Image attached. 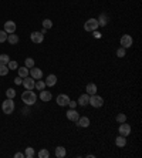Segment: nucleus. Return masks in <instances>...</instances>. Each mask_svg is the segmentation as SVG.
I'll return each mask as SVG.
<instances>
[{"label": "nucleus", "mask_w": 142, "mask_h": 158, "mask_svg": "<svg viewBox=\"0 0 142 158\" xmlns=\"http://www.w3.org/2000/svg\"><path fill=\"white\" fill-rule=\"evenodd\" d=\"M68 106H70V108H75V107H77V101H71V100H70Z\"/></svg>", "instance_id": "obj_35"}, {"label": "nucleus", "mask_w": 142, "mask_h": 158, "mask_svg": "<svg viewBox=\"0 0 142 158\" xmlns=\"http://www.w3.org/2000/svg\"><path fill=\"white\" fill-rule=\"evenodd\" d=\"M98 27H100V24H98V20L97 19H88L85 23H84V30L85 31H94V30H97Z\"/></svg>", "instance_id": "obj_3"}, {"label": "nucleus", "mask_w": 142, "mask_h": 158, "mask_svg": "<svg viewBox=\"0 0 142 158\" xmlns=\"http://www.w3.org/2000/svg\"><path fill=\"white\" fill-rule=\"evenodd\" d=\"M65 114H67V118L68 120H70V121H77V120H78L80 118V114H78V111L75 110V108H70V110L67 111V113H65Z\"/></svg>", "instance_id": "obj_12"}, {"label": "nucleus", "mask_w": 142, "mask_h": 158, "mask_svg": "<svg viewBox=\"0 0 142 158\" xmlns=\"http://www.w3.org/2000/svg\"><path fill=\"white\" fill-rule=\"evenodd\" d=\"M118 131H120V135L128 137L129 134H131V125L127 124V121H125V123H121V125H120V128H118Z\"/></svg>", "instance_id": "obj_8"}, {"label": "nucleus", "mask_w": 142, "mask_h": 158, "mask_svg": "<svg viewBox=\"0 0 142 158\" xmlns=\"http://www.w3.org/2000/svg\"><path fill=\"white\" fill-rule=\"evenodd\" d=\"M90 104L94 108H100L104 106V98L100 97L98 94H93V96H90Z\"/></svg>", "instance_id": "obj_4"}, {"label": "nucleus", "mask_w": 142, "mask_h": 158, "mask_svg": "<svg viewBox=\"0 0 142 158\" xmlns=\"http://www.w3.org/2000/svg\"><path fill=\"white\" fill-rule=\"evenodd\" d=\"M7 67H9V70H17V69H19V64H17V61L11 60V61L7 63Z\"/></svg>", "instance_id": "obj_26"}, {"label": "nucleus", "mask_w": 142, "mask_h": 158, "mask_svg": "<svg viewBox=\"0 0 142 158\" xmlns=\"http://www.w3.org/2000/svg\"><path fill=\"white\" fill-rule=\"evenodd\" d=\"M116 121L120 123V124H121V123H125V121H127V115L122 114V113H121V114H118V115H116Z\"/></svg>", "instance_id": "obj_34"}, {"label": "nucleus", "mask_w": 142, "mask_h": 158, "mask_svg": "<svg viewBox=\"0 0 142 158\" xmlns=\"http://www.w3.org/2000/svg\"><path fill=\"white\" fill-rule=\"evenodd\" d=\"M53 27V22L50 20V19H44L43 20V29H45V30H49V29H51Z\"/></svg>", "instance_id": "obj_24"}, {"label": "nucleus", "mask_w": 142, "mask_h": 158, "mask_svg": "<svg viewBox=\"0 0 142 158\" xmlns=\"http://www.w3.org/2000/svg\"><path fill=\"white\" fill-rule=\"evenodd\" d=\"M16 29H17V27H16V23L13 22V20H7V22L4 23V31H6L7 34L14 33Z\"/></svg>", "instance_id": "obj_11"}, {"label": "nucleus", "mask_w": 142, "mask_h": 158, "mask_svg": "<svg viewBox=\"0 0 142 158\" xmlns=\"http://www.w3.org/2000/svg\"><path fill=\"white\" fill-rule=\"evenodd\" d=\"M75 123H77V125L81 127V128H87V127L90 125V118L85 117V115H82V117H80Z\"/></svg>", "instance_id": "obj_13"}, {"label": "nucleus", "mask_w": 142, "mask_h": 158, "mask_svg": "<svg viewBox=\"0 0 142 158\" xmlns=\"http://www.w3.org/2000/svg\"><path fill=\"white\" fill-rule=\"evenodd\" d=\"M22 84L24 85V88H26V90H33L34 85H36V81H34V78H33V77H30V76H27V77L23 78Z\"/></svg>", "instance_id": "obj_7"}, {"label": "nucleus", "mask_w": 142, "mask_h": 158, "mask_svg": "<svg viewBox=\"0 0 142 158\" xmlns=\"http://www.w3.org/2000/svg\"><path fill=\"white\" fill-rule=\"evenodd\" d=\"M51 98H53V94L50 91H45V90H41L40 91V100L43 103H47V101H50Z\"/></svg>", "instance_id": "obj_15"}, {"label": "nucleus", "mask_w": 142, "mask_h": 158, "mask_svg": "<svg viewBox=\"0 0 142 158\" xmlns=\"http://www.w3.org/2000/svg\"><path fill=\"white\" fill-rule=\"evenodd\" d=\"M17 71H19V77H22V78H24V77H27V76H29V69H27L26 66L17 69Z\"/></svg>", "instance_id": "obj_22"}, {"label": "nucleus", "mask_w": 142, "mask_h": 158, "mask_svg": "<svg viewBox=\"0 0 142 158\" xmlns=\"http://www.w3.org/2000/svg\"><path fill=\"white\" fill-rule=\"evenodd\" d=\"M14 157L16 158H23V157H24V154H23V152H16Z\"/></svg>", "instance_id": "obj_38"}, {"label": "nucleus", "mask_w": 142, "mask_h": 158, "mask_svg": "<svg viewBox=\"0 0 142 158\" xmlns=\"http://www.w3.org/2000/svg\"><path fill=\"white\" fill-rule=\"evenodd\" d=\"M24 157L26 158H33L34 157V150L31 147H27L26 148V152H24Z\"/></svg>", "instance_id": "obj_27"}, {"label": "nucleus", "mask_w": 142, "mask_h": 158, "mask_svg": "<svg viewBox=\"0 0 142 158\" xmlns=\"http://www.w3.org/2000/svg\"><path fill=\"white\" fill-rule=\"evenodd\" d=\"M97 20H98V24H100V26L105 27L107 24H108V22H109V17L105 15V13H101V15H100V17H98Z\"/></svg>", "instance_id": "obj_17"}, {"label": "nucleus", "mask_w": 142, "mask_h": 158, "mask_svg": "<svg viewBox=\"0 0 142 158\" xmlns=\"http://www.w3.org/2000/svg\"><path fill=\"white\" fill-rule=\"evenodd\" d=\"M29 76L33 77L34 80H41L43 78V71H41V69H37V67H31V69H29Z\"/></svg>", "instance_id": "obj_6"}, {"label": "nucleus", "mask_w": 142, "mask_h": 158, "mask_svg": "<svg viewBox=\"0 0 142 158\" xmlns=\"http://www.w3.org/2000/svg\"><path fill=\"white\" fill-rule=\"evenodd\" d=\"M115 145L116 147H120V148H124L125 145H127V137H124V135L116 137L115 138Z\"/></svg>", "instance_id": "obj_18"}, {"label": "nucleus", "mask_w": 142, "mask_h": 158, "mask_svg": "<svg viewBox=\"0 0 142 158\" xmlns=\"http://www.w3.org/2000/svg\"><path fill=\"white\" fill-rule=\"evenodd\" d=\"M45 85L47 87H54V85L57 84V76L56 74H50V76H47V78H45Z\"/></svg>", "instance_id": "obj_14"}, {"label": "nucleus", "mask_w": 142, "mask_h": 158, "mask_svg": "<svg viewBox=\"0 0 142 158\" xmlns=\"http://www.w3.org/2000/svg\"><path fill=\"white\" fill-rule=\"evenodd\" d=\"M38 157H40V158H49V157H50L49 150H45V148H41L40 152H38Z\"/></svg>", "instance_id": "obj_28"}, {"label": "nucleus", "mask_w": 142, "mask_h": 158, "mask_svg": "<svg viewBox=\"0 0 142 158\" xmlns=\"http://www.w3.org/2000/svg\"><path fill=\"white\" fill-rule=\"evenodd\" d=\"M65 155H67V151H65V148L64 147H57L56 148V157L57 158H64L65 157Z\"/></svg>", "instance_id": "obj_20"}, {"label": "nucleus", "mask_w": 142, "mask_h": 158, "mask_svg": "<svg viewBox=\"0 0 142 158\" xmlns=\"http://www.w3.org/2000/svg\"><path fill=\"white\" fill-rule=\"evenodd\" d=\"M93 33H94V37H95V39H101V33H98L97 30H94Z\"/></svg>", "instance_id": "obj_37"}, {"label": "nucleus", "mask_w": 142, "mask_h": 158, "mask_svg": "<svg viewBox=\"0 0 142 158\" xmlns=\"http://www.w3.org/2000/svg\"><path fill=\"white\" fill-rule=\"evenodd\" d=\"M22 100L26 106H33V104L37 101V96H36V93H34L33 90H26V91L22 94Z\"/></svg>", "instance_id": "obj_1"}, {"label": "nucleus", "mask_w": 142, "mask_h": 158, "mask_svg": "<svg viewBox=\"0 0 142 158\" xmlns=\"http://www.w3.org/2000/svg\"><path fill=\"white\" fill-rule=\"evenodd\" d=\"M7 73H9V67H7V64H0V76L3 77V76H6Z\"/></svg>", "instance_id": "obj_25"}, {"label": "nucleus", "mask_w": 142, "mask_h": 158, "mask_svg": "<svg viewBox=\"0 0 142 158\" xmlns=\"http://www.w3.org/2000/svg\"><path fill=\"white\" fill-rule=\"evenodd\" d=\"M87 90V94H90V96H93V94H97V85L94 84V83H88L85 87Z\"/></svg>", "instance_id": "obj_19"}, {"label": "nucleus", "mask_w": 142, "mask_h": 158, "mask_svg": "<svg viewBox=\"0 0 142 158\" xmlns=\"http://www.w3.org/2000/svg\"><path fill=\"white\" fill-rule=\"evenodd\" d=\"M7 41V33L4 30H0V43H4Z\"/></svg>", "instance_id": "obj_32"}, {"label": "nucleus", "mask_w": 142, "mask_h": 158, "mask_svg": "<svg viewBox=\"0 0 142 158\" xmlns=\"http://www.w3.org/2000/svg\"><path fill=\"white\" fill-rule=\"evenodd\" d=\"M125 54H127V52H125V48L124 47H120L118 50H116V57L122 59V57H125Z\"/></svg>", "instance_id": "obj_31"}, {"label": "nucleus", "mask_w": 142, "mask_h": 158, "mask_svg": "<svg viewBox=\"0 0 142 158\" xmlns=\"http://www.w3.org/2000/svg\"><path fill=\"white\" fill-rule=\"evenodd\" d=\"M2 110H3L4 114L10 115L13 111H14V101H13V98H7L4 100L3 104H2Z\"/></svg>", "instance_id": "obj_2"}, {"label": "nucleus", "mask_w": 142, "mask_h": 158, "mask_svg": "<svg viewBox=\"0 0 142 158\" xmlns=\"http://www.w3.org/2000/svg\"><path fill=\"white\" fill-rule=\"evenodd\" d=\"M6 96H7V98H14L16 91L13 90V88H9V90H6Z\"/></svg>", "instance_id": "obj_33"}, {"label": "nucleus", "mask_w": 142, "mask_h": 158, "mask_svg": "<svg viewBox=\"0 0 142 158\" xmlns=\"http://www.w3.org/2000/svg\"><path fill=\"white\" fill-rule=\"evenodd\" d=\"M7 41L10 44H17L19 43V36H17V34H7Z\"/></svg>", "instance_id": "obj_21"}, {"label": "nucleus", "mask_w": 142, "mask_h": 158, "mask_svg": "<svg viewBox=\"0 0 142 158\" xmlns=\"http://www.w3.org/2000/svg\"><path fill=\"white\" fill-rule=\"evenodd\" d=\"M121 47L124 48H128V47H131L132 43H134V39H132V36H129V34H124L122 37H121Z\"/></svg>", "instance_id": "obj_5"}, {"label": "nucleus", "mask_w": 142, "mask_h": 158, "mask_svg": "<svg viewBox=\"0 0 142 158\" xmlns=\"http://www.w3.org/2000/svg\"><path fill=\"white\" fill-rule=\"evenodd\" d=\"M9 61H10V59L7 54H0V64H7Z\"/></svg>", "instance_id": "obj_30"}, {"label": "nucleus", "mask_w": 142, "mask_h": 158, "mask_svg": "<svg viewBox=\"0 0 142 158\" xmlns=\"http://www.w3.org/2000/svg\"><path fill=\"white\" fill-rule=\"evenodd\" d=\"M56 101L60 107H65V106H68V103H70V97H68L67 94H58Z\"/></svg>", "instance_id": "obj_9"}, {"label": "nucleus", "mask_w": 142, "mask_h": 158, "mask_svg": "<svg viewBox=\"0 0 142 158\" xmlns=\"http://www.w3.org/2000/svg\"><path fill=\"white\" fill-rule=\"evenodd\" d=\"M47 87V85H45V83L43 80H37L36 81V85H34V88H37L38 91H41V90H44V88Z\"/></svg>", "instance_id": "obj_23"}, {"label": "nucleus", "mask_w": 142, "mask_h": 158, "mask_svg": "<svg viewBox=\"0 0 142 158\" xmlns=\"http://www.w3.org/2000/svg\"><path fill=\"white\" fill-rule=\"evenodd\" d=\"M22 81H23V78H22V77H16V78H14V83H16L17 85L22 84Z\"/></svg>", "instance_id": "obj_36"}, {"label": "nucleus", "mask_w": 142, "mask_h": 158, "mask_svg": "<svg viewBox=\"0 0 142 158\" xmlns=\"http://www.w3.org/2000/svg\"><path fill=\"white\" fill-rule=\"evenodd\" d=\"M30 39L33 43L40 44V43H43V40H44V34H41V31H33V33L30 34Z\"/></svg>", "instance_id": "obj_10"}, {"label": "nucleus", "mask_w": 142, "mask_h": 158, "mask_svg": "<svg viewBox=\"0 0 142 158\" xmlns=\"http://www.w3.org/2000/svg\"><path fill=\"white\" fill-rule=\"evenodd\" d=\"M24 66H26L27 69H31V67H34V60L31 59V57H27V59L24 60Z\"/></svg>", "instance_id": "obj_29"}, {"label": "nucleus", "mask_w": 142, "mask_h": 158, "mask_svg": "<svg viewBox=\"0 0 142 158\" xmlns=\"http://www.w3.org/2000/svg\"><path fill=\"white\" fill-rule=\"evenodd\" d=\"M78 104L81 107H85L87 104H90V94H81V96L78 97Z\"/></svg>", "instance_id": "obj_16"}]
</instances>
